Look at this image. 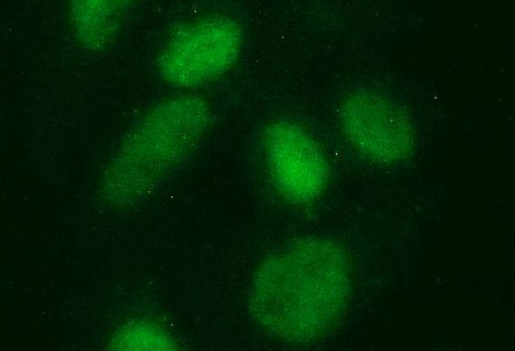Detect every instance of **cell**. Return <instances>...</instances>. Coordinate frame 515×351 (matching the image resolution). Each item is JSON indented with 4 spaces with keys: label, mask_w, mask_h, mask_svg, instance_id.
Segmentation results:
<instances>
[{
    "label": "cell",
    "mask_w": 515,
    "mask_h": 351,
    "mask_svg": "<svg viewBox=\"0 0 515 351\" xmlns=\"http://www.w3.org/2000/svg\"><path fill=\"white\" fill-rule=\"evenodd\" d=\"M346 260L328 241L301 239L266 258L250 285L249 304L259 326L285 342L324 334L349 295Z\"/></svg>",
    "instance_id": "obj_1"
},
{
    "label": "cell",
    "mask_w": 515,
    "mask_h": 351,
    "mask_svg": "<svg viewBox=\"0 0 515 351\" xmlns=\"http://www.w3.org/2000/svg\"><path fill=\"white\" fill-rule=\"evenodd\" d=\"M243 45L239 24L228 17H211L180 29L159 58L163 77L191 87L214 80L238 62Z\"/></svg>",
    "instance_id": "obj_2"
},
{
    "label": "cell",
    "mask_w": 515,
    "mask_h": 351,
    "mask_svg": "<svg viewBox=\"0 0 515 351\" xmlns=\"http://www.w3.org/2000/svg\"><path fill=\"white\" fill-rule=\"evenodd\" d=\"M265 157L273 185L287 201L305 204L324 189L327 166L314 138L288 121L273 123L265 134Z\"/></svg>",
    "instance_id": "obj_3"
},
{
    "label": "cell",
    "mask_w": 515,
    "mask_h": 351,
    "mask_svg": "<svg viewBox=\"0 0 515 351\" xmlns=\"http://www.w3.org/2000/svg\"><path fill=\"white\" fill-rule=\"evenodd\" d=\"M341 123L348 139L366 155L391 160L409 147V128L402 114L372 95L350 97L341 109Z\"/></svg>",
    "instance_id": "obj_4"
}]
</instances>
